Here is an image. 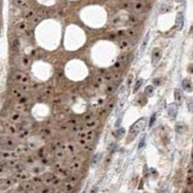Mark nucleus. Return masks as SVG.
Instances as JSON below:
<instances>
[{
	"label": "nucleus",
	"mask_w": 193,
	"mask_h": 193,
	"mask_svg": "<svg viewBox=\"0 0 193 193\" xmlns=\"http://www.w3.org/2000/svg\"><path fill=\"white\" fill-rule=\"evenodd\" d=\"M143 83V80L142 78H140V79H139L137 81V82L135 83V86H134V91H133L134 94L136 93L139 90V89L140 88Z\"/></svg>",
	"instance_id": "11"
},
{
	"label": "nucleus",
	"mask_w": 193,
	"mask_h": 193,
	"mask_svg": "<svg viewBox=\"0 0 193 193\" xmlns=\"http://www.w3.org/2000/svg\"><path fill=\"white\" fill-rule=\"evenodd\" d=\"M178 108L176 103H171L168 108V115L171 119H175L178 115Z\"/></svg>",
	"instance_id": "3"
},
{
	"label": "nucleus",
	"mask_w": 193,
	"mask_h": 193,
	"mask_svg": "<svg viewBox=\"0 0 193 193\" xmlns=\"http://www.w3.org/2000/svg\"><path fill=\"white\" fill-rule=\"evenodd\" d=\"M149 39H150V34H149V33H147L146 34L143 40V42L141 43V46H140V55H142V54L144 53L145 51L146 50V47H147V46L148 45Z\"/></svg>",
	"instance_id": "7"
},
{
	"label": "nucleus",
	"mask_w": 193,
	"mask_h": 193,
	"mask_svg": "<svg viewBox=\"0 0 193 193\" xmlns=\"http://www.w3.org/2000/svg\"><path fill=\"white\" fill-rule=\"evenodd\" d=\"M146 4L143 2H138L134 5V9L137 12H142L146 9Z\"/></svg>",
	"instance_id": "9"
},
{
	"label": "nucleus",
	"mask_w": 193,
	"mask_h": 193,
	"mask_svg": "<svg viewBox=\"0 0 193 193\" xmlns=\"http://www.w3.org/2000/svg\"><path fill=\"white\" fill-rule=\"evenodd\" d=\"M182 86L185 91L188 93L192 92V83L188 78H184L182 82Z\"/></svg>",
	"instance_id": "5"
},
{
	"label": "nucleus",
	"mask_w": 193,
	"mask_h": 193,
	"mask_svg": "<svg viewBox=\"0 0 193 193\" xmlns=\"http://www.w3.org/2000/svg\"><path fill=\"white\" fill-rule=\"evenodd\" d=\"M162 51L159 48H153L152 52V64L155 67L158 64L162 58Z\"/></svg>",
	"instance_id": "2"
},
{
	"label": "nucleus",
	"mask_w": 193,
	"mask_h": 193,
	"mask_svg": "<svg viewBox=\"0 0 193 193\" xmlns=\"http://www.w3.org/2000/svg\"><path fill=\"white\" fill-rule=\"evenodd\" d=\"M156 118V114H153V115L152 116V117L151 118V119H150V121H149V127H151L153 125V124L155 122Z\"/></svg>",
	"instance_id": "13"
},
{
	"label": "nucleus",
	"mask_w": 193,
	"mask_h": 193,
	"mask_svg": "<svg viewBox=\"0 0 193 193\" xmlns=\"http://www.w3.org/2000/svg\"><path fill=\"white\" fill-rule=\"evenodd\" d=\"M145 94L147 97H152L155 94V89L151 85L147 86L145 89Z\"/></svg>",
	"instance_id": "8"
},
{
	"label": "nucleus",
	"mask_w": 193,
	"mask_h": 193,
	"mask_svg": "<svg viewBox=\"0 0 193 193\" xmlns=\"http://www.w3.org/2000/svg\"><path fill=\"white\" fill-rule=\"evenodd\" d=\"M153 83L156 86H159L161 84V80L159 78H155V79L153 80Z\"/></svg>",
	"instance_id": "14"
},
{
	"label": "nucleus",
	"mask_w": 193,
	"mask_h": 193,
	"mask_svg": "<svg viewBox=\"0 0 193 193\" xmlns=\"http://www.w3.org/2000/svg\"><path fill=\"white\" fill-rule=\"evenodd\" d=\"M146 122L143 119H140L137 121L136 123L133 124L129 131L130 135H131V138H134L145 128Z\"/></svg>",
	"instance_id": "1"
},
{
	"label": "nucleus",
	"mask_w": 193,
	"mask_h": 193,
	"mask_svg": "<svg viewBox=\"0 0 193 193\" xmlns=\"http://www.w3.org/2000/svg\"><path fill=\"white\" fill-rule=\"evenodd\" d=\"M175 101L176 104H181L184 100V95L183 93L180 89H176L174 92Z\"/></svg>",
	"instance_id": "6"
},
{
	"label": "nucleus",
	"mask_w": 193,
	"mask_h": 193,
	"mask_svg": "<svg viewBox=\"0 0 193 193\" xmlns=\"http://www.w3.org/2000/svg\"><path fill=\"white\" fill-rule=\"evenodd\" d=\"M175 25L176 29L178 31H181L184 25V17L183 14L181 12H178L175 18Z\"/></svg>",
	"instance_id": "4"
},
{
	"label": "nucleus",
	"mask_w": 193,
	"mask_h": 193,
	"mask_svg": "<svg viewBox=\"0 0 193 193\" xmlns=\"http://www.w3.org/2000/svg\"><path fill=\"white\" fill-rule=\"evenodd\" d=\"M187 108L188 109V111L192 113V111H193V103H192V97H189L188 100L187 101Z\"/></svg>",
	"instance_id": "12"
},
{
	"label": "nucleus",
	"mask_w": 193,
	"mask_h": 193,
	"mask_svg": "<svg viewBox=\"0 0 193 193\" xmlns=\"http://www.w3.org/2000/svg\"><path fill=\"white\" fill-rule=\"evenodd\" d=\"M125 130L124 128H120L117 131V138L118 139H121L125 135Z\"/></svg>",
	"instance_id": "10"
},
{
	"label": "nucleus",
	"mask_w": 193,
	"mask_h": 193,
	"mask_svg": "<svg viewBox=\"0 0 193 193\" xmlns=\"http://www.w3.org/2000/svg\"><path fill=\"white\" fill-rule=\"evenodd\" d=\"M145 144V137H144L143 139H142V140H141V141L140 142L139 145V149L142 148L144 146Z\"/></svg>",
	"instance_id": "15"
}]
</instances>
